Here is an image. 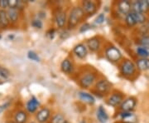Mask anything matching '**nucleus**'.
<instances>
[{"mask_svg":"<svg viewBox=\"0 0 149 123\" xmlns=\"http://www.w3.org/2000/svg\"><path fill=\"white\" fill-rule=\"evenodd\" d=\"M9 72L8 70L4 68V67H0V76L3 78H8L9 77Z\"/></svg>","mask_w":149,"mask_h":123,"instance_id":"7c9ffc66","label":"nucleus"},{"mask_svg":"<svg viewBox=\"0 0 149 123\" xmlns=\"http://www.w3.org/2000/svg\"><path fill=\"white\" fill-rule=\"evenodd\" d=\"M8 7V0H0V8H7Z\"/></svg>","mask_w":149,"mask_h":123,"instance_id":"f704fd0d","label":"nucleus"},{"mask_svg":"<svg viewBox=\"0 0 149 123\" xmlns=\"http://www.w3.org/2000/svg\"><path fill=\"white\" fill-rule=\"evenodd\" d=\"M0 38H1V35H0Z\"/></svg>","mask_w":149,"mask_h":123,"instance_id":"79ce46f5","label":"nucleus"},{"mask_svg":"<svg viewBox=\"0 0 149 123\" xmlns=\"http://www.w3.org/2000/svg\"><path fill=\"white\" fill-rule=\"evenodd\" d=\"M95 79L96 77L94 73H91V72L86 73L85 75H84L80 78V85L84 88H88L94 83Z\"/></svg>","mask_w":149,"mask_h":123,"instance_id":"20e7f679","label":"nucleus"},{"mask_svg":"<svg viewBox=\"0 0 149 123\" xmlns=\"http://www.w3.org/2000/svg\"><path fill=\"white\" fill-rule=\"evenodd\" d=\"M110 87H111V84L107 80H100L96 83L95 86L96 90L101 94L108 93L110 90Z\"/></svg>","mask_w":149,"mask_h":123,"instance_id":"6e6552de","label":"nucleus"},{"mask_svg":"<svg viewBox=\"0 0 149 123\" xmlns=\"http://www.w3.org/2000/svg\"><path fill=\"white\" fill-rule=\"evenodd\" d=\"M8 123H17L16 122H12V121H10V122H8Z\"/></svg>","mask_w":149,"mask_h":123,"instance_id":"4c0bfd02","label":"nucleus"},{"mask_svg":"<svg viewBox=\"0 0 149 123\" xmlns=\"http://www.w3.org/2000/svg\"><path fill=\"white\" fill-rule=\"evenodd\" d=\"M140 44H141V47L145 48H149V36H146L143 37L140 40Z\"/></svg>","mask_w":149,"mask_h":123,"instance_id":"cd10ccee","label":"nucleus"},{"mask_svg":"<svg viewBox=\"0 0 149 123\" xmlns=\"http://www.w3.org/2000/svg\"><path fill=\"white\" fill-rule=\"evenodd\" d=\"M147 2H148V6H149V0L148 1H147Z\"/></svg>","mask_w":149,"mask_h":123,"instance_id":"ea45409f","label":"nucleus"},{"mask_svg":"<svg viewBox=\"0 0 149 123\" xmlns=\"http://www.w3.org/2000/svg\"><path fill=\"white\" fill-rule=\"evenodd\" d=\"M27 57H28V58L31 59L32 61L40 62V58H39V56H38L35 52H33V51H29L28 53H27Z\"/></svg>","mask_w":149,"mask_h":123,"instance_id":"a878e982","label":"nucleus"},{"mask_svg":"<svg viewBox=\"0 0 149 123\" xmlns=\"http://www.w3.org/2000/svg\"><path fill=\"white\" fill-rule=\"evenodd\" d=\"M126 22L130 27L137 24V20H136V16H135L134 12H130L128 15H126Z\"/></svg>","mask_w":149,"mask_h":123,"instance_id":"5701e85b","label":"nucleus"},{"mask_svg":"<svg viewBox=\"0 0 149 123\" xmlns=\"http://www.w3.org/2000/svg\"><path fill=\"white\" fill-rule=\"evenodd\" d=\"M91 26L90 23H88V22H86L85 24H83L80 28V32H85L86 31H88V30H90L91 29Z\"/></svg>","mask_w":149,"mask_h":123,"instance_id":"473e14b6","label":"nucleus"},{"mask_svg":"<svg viewBox=\"0 0 149 123\" xmlns=\"http://www.w3.org/2000/svg\"><path fill=\"white\" fill-rule=\"evenodd\" d=\"M123 102V96L119 93H113L108 99V103L112 107H117Z\"/></svg>","mask_w":149,"mask_h":123,"instance_id":"4468645a","label":"nucleus"},{"mask_svg":"<svg viewBox=\"0 0 149 123\" xmlns=\"http://www.w3.org/2000/svg\"><path fill=\"white\" fill-rule=\"evenodd\" d=\"M104 19H105L104 14V13H100V14H99L98 17L96 18L95 23H97V24H101V23H103L104 22Z\"/></svg>","mask_w":149,"mask_h":123,"instance_id":"72a5a7b5","label":"nucleus"},{"mask_svg":"<svg viewBox=\"0 0 149 123\" xmlns=\"http://www.w3.org/2000/svg\"><path fill=\"white\" fill-rule=\"evenodd\" d=\"M85 15V12L80 7H74L70 12L68 18V27L70 28H74L78 25Z\"/></svg>","mask_w":149,"mask_h":123,"instance_id":"f257e3e1","label":"nucleus"},{"mask_svg":"<svg viewBox=\"0 0 149 123\" xmlns=\"http://www.w3.org/2000/svg\"><path fill=\"white\" fill-rule=\"evenodd\" d=\"M27 113L23 111H18L15 115V122L17 123H25L27 122Z\"/></svg>","mask_w":149,"mask_h":123,"instance_id":"4be33fe9","label":"nucleus"},{"mask_svg":"<svg viewBox=\"0 0 149 123\" xmlns=\"http://www.w3.org/2000/svg\"><path fill=\"white\" fill-rule=\"evenodd\" d=\"M8 22H9V19L7 12L4 10H0V26L3 27H7Z\"/></svg>","mask_w":149,"mask_h":123,"instance_id":"aec40b11","label":"nucleus"},{"mask_svg":"<svg viewBox=\"0 0 149 123\" xmlns=\"http://www.w3.org/2000/svg\"><path fill=\"white\" fill-rule=\"evenodd\" d=\"M120 117L124 123H136L138 120L137 117L131 112H123L120 114Z\"/></svg>","mask_w":149,"mask_h":123,"instance_id":"9b49d317","label":"nucleus"},{"mask_svg":"<svg viewBox=\"0 0 149 123\" xmlns=\"http://www.w3.org/2000/svg\"><path fill=\"white\" fill-rule=\"evenodd\" d=\"M118 11L124 15H128V13L131 11V4L127 1V0H123V1H120L118 4Z\"/></svg>","mask_w":149,"mask_h":123,"instance_id":"f8f14e48","label":"nucleus"},{"mask_svg":"<svg viewBox=\"0 0 149 123\" xmlns=\"http://www.w3.org/2000/svg\"><path fill=\"white\" fill-rule=\"evenodd\" d=\"M82 9L84 10L85 13L89 15H93L97 11V5L93 1H89V0L84 1L82 3Z\"/></svg>","mask_w":149,"mask_h":123,"instance_id":"423d86ee","label":"nucleus"},{"mask_svg":"<svg viewBox=\"0 0 149 123\" xmlns=\"http://www.w3.org/2000/svg\"><path fill=\"white\" fill-rule=\"evenodd\" d=\"M87 46L92 52H96L100 48V41L98 38H92L87 41Z\"/></svg>","mask_w":149,"mask_h":123,"instance_id":"f3484780","label":"nucleus"},{"mask_svg":"<svg viewBox=\"0 0 149 123\" xmlns=\"http://www.w3.org/2000/svg\"><path fill=\"white\" fill-rule=\"evenodd\" d=\"M78 96L81 101L86 102L88 104L93 105L95 102V98L92 96L90 93H87L85 91H79L78 92Z\"/></svg>","mask_w":149,"mask_h":123,"instance_id":"dca6fc26","label":"nucleus"},{"mask_svg":"<svg viewBox=\"0 0 149 123\" xmlns=\"http://www.w3.org/2000/svg\"><path fill=\"white\" fill-rule=\"evenodd\" d=\"M65 119L64 116L62 114H55L53 117H52L51 120V123H65Z\"/></svg>","mask_w":149,"mask_h":123,"instance_id":"b1692460","label":"nucleus"},{"mask_svg":"<svg viewBox=\"0 0 149 123\" xmlns=\"http://www.w3.org/2000/svg\"><path fill=\"white\" fill-rule=\"evenodd\" d=\"M96 116H97L98 121L100 123H106L108 122V120H109V116L107 114L106 110L104 109V107H103L102 106H100L98 107Z\"/></svg>","mask_w":149,"mask_h":123,"instance_id":"2eb2a0df","label":"nucleus"},{"mask_svg":"<svg viewBox=\"0 0 149 123\" xmlns=\"http://www.w3.org/2000/svg\"><path fill=\"white\" fill-rule=\"evenodd\" d=\"M8 19L9 22H15L17 21V18H18V11L17 8H9L8 12Z\"/></svg>","mask_w":149,"mask_h":123,"instance_id":"412c9836","label":"nucleus"},{"mask_svg":"<svg viewBox=\"0 0 149 123\" xmlns=\"http://www.w3.org/2000/svg\"><path fill=\"white\" fill-rule=\"evenodd\" d=\"M105 56L109 61H110L112 63H117L122 58V53L116 47L110 46L106 48Z\"/></svg>","mask_w":149,"mask_h":123,"instance_id":"f03ea898","label":"nucleus"},{"mask_svg":"<svg viewBox=\"0 0 149 123\" xmlns=\"http://www.w3.org/2000/svg\"><path fill=\"white\" fill-rule=\"evenodd\" d=\"M120 70H121V73L123 76L126 77H129L132 76L135 72L136 70V67L129 60H125L122 63V64L120 66Z\"/></svg>","mask_w":149,"mask_h":123,"instance_id":"7ed1b4c3","label":"nucleus"},{"mask_svg":"<svg viewBox=\"0 0 149 123\" xmlns=\"http://www.w3.org/2000/svg\"><path fill=\"white\" fill-rule=\"evenodd\" d=\"M20 1L17 0H8V7L9 8H17L19 6Z\"/></svg>","mask_w":149,"mask_h":123,"instance_id":"c756f323","label":"nucleus"},{"mask_svg":"<svg viewBox=\"0 0 149 123\" xmlns=\"http://www.w3.org/2000/svg\"><path fill=\"white\" fill-rule=\"evenodd\" d=\"M139 4H140V9H141V12H142L143 13H145V12L149 8V6L148 4V2H147V1L140 0V1H139Z\"/></svg>","mask_w":149,"mask_h":123,"instance_id":"bb28decb","label":"nucleus"},{"mask_svg":"<svg viewBox=\"0 0 149 123\" xmlns=\"http://www.w3.org/2000/svg\"><path fill=\"white\" fill-rule=\"evenodd\" d=\"M32 25L34 27L39 28V29H41L43 26L42 22L41 21V20H39V19H35V20H33L32 22Z\"/></svg>","mask_w":149,"mask_h":123,"instance_id":"2f4dec72","label":"nucleus"},{"mask_svg":"<svg viewBox=\"0 0 149 123\" xmlns=\"http://www.w3.org/2000/svg\"><path fill=\"white\" fill-rule=\"evenodd\" d=\"M39 106H40V102H39V101L37 100L35 96H32V98L27 102L26 108H27L28 112L33 113L37 111V108H38Z\"/></svg>","mask_w":149,"mask_h":123,"instance_id":"ddd939ff","label":"nucleus"},{"mask_svg":"<svg viewBox=\"0 0 149 123\" xmlns=\"http://www.w3.org/2000/svg\"><path fill=\"white\" fill-rule=\"evenodd\" d=\"M31 123H36V122H31Z\"/></svg>","mask_w":149,"mask_h":123,"instance_id":"a19ab883","label":"nucleus"},{"mask_svg":"<svg viewBox=\"0 0 149 123\" xmlns=\"http://www.w3.org/2000/svg\"><path fill=\"white\" fill-rule=\"evenodd\" d=\"M55 21L57 25V27L62 28L65 27L66 23V14L64 11L59 10L55 14Z\"/></svg>","mask_w":149,"mask_h":123,"instance_id":"1a4fd4ad","label":"nucleus"},{"mask_svg":"<svg viewBox=\"0 0 149 123\" xmlns=\"http://www.w3.org/2000/svg\"><path fill=\"white\" fill-rule=\"evenodd\" d=\"M50 116H51V111L47 107H44L42 108L40 111H38L36 118L39 123H45L47 122L48 119L50 118Z\"/></svg>","mask_w":149,"mask_h":123,"instance_id":"0eeeda50","label":"nucleus"},{"mask_svg":"<svg viewBox=\"0 0 149 123\" xmlns=\"http://www.w3.org/2000/svg\"><path fill=\"white\" fill-rule=\"evenodd\" d=\"M137 53L139 56L142 57L143 58H147L149 56V52L147 48H143V47H139L137 48Z\"/></svg>","mask_w":149,"mask_h":123,"instance_id":"393cba45","label":"nucleus"},{"mask_svg":"<svg viewBox=\"0 0 149 123\" xmlns=\"http://www.w3.org/2000/svg\"><path fill=\"white\" fill-rule=\"evenodd\" d=\"M54 33H55V30L52 29V30H50V32H47V35L48 36H50V38H53Z\"/></svg>","mask_w":149,"mask_h":123,"instance_id":"e433bc0d","label":"nucleus"},{"mask_svg":"<svg viewBox=\"0 0 149 123\" xmlns=\"http://www.w3.org/2000/svg\"><path fill=\"white\" fill-rule=\"evenodd\" d=\"M9 105H10V102H6V103H3V105H1L0 106V113H2L3 111H5L6 109L9 107Z\"/></svg>","mask_w":149,"mask_h":123,"instance_id":"c9c22d12","label":"nucleus"},{"mask_svg":"<svg viewBox=\"0 0 149 123\" xmlns=\"http://www.w3.org/2000/svg\"><path fill=\"white\" fill-rule=\"evenodd\" d=\"M135 16H136V20L137 23H143L145 22V16L143 13H135Z\"/></svg>","mask_w":149,"mask_h":123,"instance_id":"c85d7f7f","label":"nucleus"},{"mask_svg":"<svg viewBox=\"0 0 149 123\" xmlns=\"http://www.w3.org/2000/svg\"><path fill=\"white\" fill-rule=\"evenodd\" d=\"M137 101L134 97H128L121 103V110L123 112H131L136 107Z\"/></svg>","mask_w":149,"mask_h":123,"instance_id":"39448f33","label":"nucleus"},{"mask_svg":"<svg viewBox=\"0 0 149 123\" xmlns=\"http://www.w3.org/2000/svg\"><path fill=\"white\" fill-rule=\"evenodd\" d=\"M61 68L63 72L69 74L73 71V65L69 59H65L61 64Z\"/></svg>","mask_w":149,"mask_h":123,"instance_id":"a211bd4d","label":"nucleus"},{"mask_svg":"<svg viewBox=\"0 0 149 123\" xmlns=\"http://www.w3.org/2000/svg\"><path fill=\"white\" fill-rule=\"evenodd\" d=\"M65 123H70V122H68V121H65Z\"/></svg>","mask_w":149,"mask_h":123,"instance_id":"58836bf2","label":"nucleus"},{"mask_svg":"<svg viewBox=\"0 0 149 123\" xmlns=\"http://www.w3.org/2000/svg\"><path fill=\"white\" fill-rule=\"evenodd\" d=\"M73 52H74V53L75 54L76 57H78L79 58L81 59L85 58V57L87 56V53H88L87 48H86V46H85V44H83V43L77 44L74 48Z\"/></svg>","mask_w":149,"mask_h":123,"instance_id":"9d476101","label":"nucleus"},{"mask_svg":"<svg viewBox=\"0 0 149 123\" xmlns=\"http://www.w3.org/2000/svg\"><path fill=\"white\" fill-rule=\"evenodd\" d=\"M137 67L138 68L142 71H146L149 69V59L141 58L137 61Z\"/></svg>","mask_w":149,"mask_h":123,"instance_id":"6ab92c4d","label":"nucleus"}]
</instances>
